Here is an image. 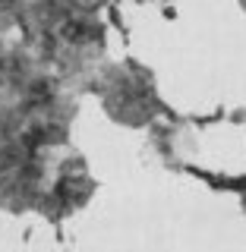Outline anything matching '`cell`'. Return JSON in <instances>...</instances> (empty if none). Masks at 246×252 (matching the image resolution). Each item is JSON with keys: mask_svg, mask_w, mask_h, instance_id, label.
Segmentation results:
<instances>
[{"mask_svg": "<svg viewBox=\"0 0 246 252\" xmlns=\"http://www.w3.org/2000/svg\"><path fill=\"white\" fill-rule=\"evenodd\" d=\"M95 3H98V0H95Z\"/></svg>", "mask_w": 246, "mask_h": 252, "instance_id": "obj_7", "label": "cell"}, {"mask_svg": "<svg viewBox=\"0 0 246 252\" xmlns=\"http://www.w3.org/2000/svg\"><path fill=\"white\" fill-rule=\"evenodd\" d=\"M92 92L98 94L105 114L126 129L152 126L161 114H168L152 69L142 66L139 60L105 63L92 82Z\"/></svg>", "mask_w": 246, "mask_h": 252, "instance_id": "obj_3", "label": "cell"}, {"mask_svg": "<svg viewBox=\"0 0 246 252\" xmlns=\"http://www.w3.org/2000/svg\"><path fill=\"white\" fill-rule=\"evenodd\" d=\"M237 3H240V6H243V13H246V0H237Z\"/></svg>", "mask_w": 246, "mask_h": 252, "instance_id": "obj_6", "label": "cell"}, {"mask_svg": "<svg viewBox=\"0 0 246 252\" xmlns=\"http://www.w3.org/2000/svg\"><path fill=\"white\" fill-rule=\"evenodd\" d=\"M76 114V94L22 41L0 35V145H70Z\"/></svg>", "mask_w": 246, "mask_h": 252, "instance_id": "obj_2", "label": "cell"}, {"mask_svg": "<svg viewBox=\"0 0 246 252\" xmlns=\"http://www.w3.org/2000/svg\"><path fill=\"white\" fill-rule=\"evenodd\" d=\"M19 41L73 94L92 92L107 54V29L95 0H26Z\"/></svg>", "mask_w": 246, "mask_h": 252, "instance_id": "obj_1", "label": "cell"}, {"mask_svg": "<svg viewBox=\"0 0 246 252\" xmlns=\"http://www.w3.org/2000/svg\"><path fill=\"white\" fill-rule=\"evenodd\" d=\"M22 6H26V0H0V35H6L10 29H16Z\"/></svg>", "mask_w": 246, "mask_h": 252, "instance_id": "obj_4", "label": "cell"}, {"mask_svg": "<svg viewBox=\"0 0 246 252\" xmlns=\"http://www.w3.org/2000/svg\"><path fill=\"white\" fill-rule=\"evenodd\" d=\"M240 205H243V211H246V183H243V195H240Z\"/></svg>", "mask_w": 246, "mask_h": 252, "instance_id": "obj_5", "label": "cell"}]
</instances>
